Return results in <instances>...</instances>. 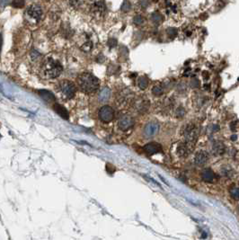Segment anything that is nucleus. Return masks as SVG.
Listing matches in <instances>:
<instances>
[{
	"label": "nucleus",
	"mask_w": 239,
	"mask_h": 240,
	"mask_svg": "<svg viewBox=\"0 0 239 240\" xmlns=\"http://www.w3.org/2000/svg\"><path fill=\"white\" fill-rule=\"evenodd\" d=\"M63 70V68L58 60L52 58H46L43 61L41 73L42 76L46 79H53L60 76Z\"/></svg>",
	"instance_id": "nucleus-1"
},
{
	"label": "nucleus",
	"mask_w": 239,
	"mask_h": 240,
	"mask_svg": "<svg viewBox=\"0 0 239 240\" xmlns=\"http://www.w3.org/2000/svg\"><path fill=\"white\" fill-rule=\"evenodd\" d=\"M77 84L82 91L87 94L95 92L99 88V81L94 75L88 72H84L77 77Z\"/></svg>",
	"instance_id": "nucleus-2"
},
{
	"label": "nucleus",
	"mask_w": 239,
	"mask_h": 240,
	"mask_svg": "<svg viewBox=\"0 0 239 240\" xmlns=\"http://www.w3.org/2000/svg\"><path fill=\"white\" fill-rule=\"evenodd\" d=\"M57 90L60 92V95L62 96L63 99L68 100L74 97L76 94V86L75 85L68 81V80H63L58 85Z\"/></svg>",
	"instance_id": "nucleus-3"
},
{
	"label": "nucleus",
	"mask_w": 239,
	"mask_h": 240,
	"mask_svg": "<svg viewBox=\"0 0 239 240\" xmlns=\"http://www.w3.org/2000/svg\"><path fill=\"white\" fill-rule=\"evenodd\" d=\"M198 129L194 124H188L183 129V136H184V142H186L190 146L193 147L196 143L198 138Z\"/></svg>",
	"instance_id": "nucleus-4"
},
{
	"label": "nucleus",
	"mask_w": 239,
	"mask_h": 240,
	"mask_svg": "<svg viewBox=\"0 0 239 240\" xmlns=\"http://www.w3.org/2000/svg\"><path fill=\"white\" fill-rule=\"evenodd\" d=\"M26 16L34 23H37L43 16V9L39 5H32L26 10Z\"/></svg>",
	"instance_id": "nucleus-5"
},
{
	"label": "nucleus",
	"mask_w": 239,
	"mask_h": 240,
	"mask_svg": "<svg viewBox=\"0 0 239 240\" xmlns=\"http://www.w3.org/2000/svg\"><path fill=\"white\" fill-rule=\"evenodd\" d=\"M98 116L99 119L103 122H110L114 118V111L111 106L104 105L99 110Z\"/></svg>",
	"instance_id": "nucleus-6"
},
{
	"label": "nucleus",
	"mask_w": 239,
	"mask_h": 240,
	"mask_svg": "<svg viewBox=\"0 0 239 240\" xmlns=\"http://www.w3.org/2000/svg\"><path fill=\"white\" fill-rule=\"evenodd\" d=\"M133 107L135 108L138 112L139 113H144L148 110L149 108V101L148 99H147L146 97L140 96L138 98H137V100L134 101L133 103Z\"/></svg>",
	"instance_id": "nucleus-7"
},
{
	"label": "nucleus",
	"mask_w": 239,
	"mask_h": 240,
	"mask_svg": "<svg viewBox=\"0 0 239 240\" xmlns=\"http://www.w3.org/2000/svg\"><path fill=\"white\" fill-rule=\"evenodd\" d=\"M134 125V120L129 115H122L118 120V126L122 130H127Z\"/></svg>",
	"instance_id": "nucleus-8"
},
{
	"label": "nucleus",
	"mask_w": 239,
	"mask_h": 240,
	"mask_svg": "<svg viewBox=\"0 0 239 240\" xmlns=\"http://www.w3.org/2000/svg\"><path fill=\"white\" fill-rule=\"evenodd\" d=\"M159 129V125L157 122H149L148 124H147L144 129V134L146 137L151 138L155 136L157 131Z\"/></svg>",
	"instance_id": "nucleus-9"
},
{
	"label": "nucleus",
	"mask_w": 239,
	"mask_h": 240,
	"mask_svg": "<svg viewBox=\"0 0 239 240\" xmlns=\"http://www.w3.org/2000/svg\"><path fill=\"white\" fill-rule=\"evenodd\" d=\"M144 151L147 155H154V154H157L159 152H162V147L160 144L158 143H156V142H151V143H148L147 144L145 147H144Z\"/></svg>",
	"instance_id": "nucleus-10"
},
{
	"label": "nucleus",
	"mask_w": 239,
	"mask_h": 240,
	"mask_svg": "<svg viewBox=\"0 0 239 240\" xmlns=\"http://www.w3.org/2000/svg\"><path fill=\"white\" fill-rule=\"evenodd\" d=\"M209 158H210L209 153L201 150V151H199L198 153H196L195 157H194V162L198 165H203L208 162Z\"/></svg>",
	"instance_id": "nucleus-11"
},
{
	"label": "nucleus",
	"mask_w": 239,
	"mask_h": 240,
	"mask_svg": "<svg viewBox=\"0 0 239 240\" xmlns=\"http://www.w3.org/2000/svg\"><path fill=\"white\" fill-rule=\"evenodd\" d=\"M192 150H193V147L190 146L186 142H183V143H181L179 146H178L177 153H178L180 156L185 157V156H187L188 155L190 154Z\"/></svg>",
	"instance_id": "nucleus-12"
},
{
	"label": "nucleus",
	"mask_w": 239,
	"mask_h": 240,
	"mask_svg": "<svg viewBox=\"0 0 239 240\" xmlns=\"http://www.w3.org/2000/svg\"><path fill=\"white\" fill-rule=\"evenodd\" d=\"M104 11H105V5H104L103 1H102V0L95 2L94 4V6L92 7V12L95 16H101L102 15L104 14Z\"/></svg>",
	"instance_id": "nucleus-13"
},
{
	"label": "nucleus",
	"mask_w": 239,
	"mask_h": 240,
	"mask_svg": "<svg viewBox=\"0 0 239 240\" xmlns=\"http://www.w3.org/2000/svg\"><path fill=\"white\" fill-rule=\"evenodd\" d=\"M201 177L206 183H214L217 179V175L211 169H204L201 173Z\"/></svg>",
	"instance_id": "nucleus-14"
},
{
	"label": "nucleus",
	"mask_w": 239,
	"mask_h": 240,
	"mask_svg": "<svg viewBox=\"0 0 239 240\" xmlns=\"http://www.w3.org/2000/svg\"><path fill=\"white\" fill-rule=\"evenodd\" d=\"M53 109L61 118H63L65 120H68L69 114H68V111H67V109L64 106H62L61 104H59V103H55L53 105Z\"/></svg>",
	"instance_id": "nucleus-15"
},
{
	"label": "nucleus",
	"mask_w": 239,
	"mask_h": 240,
	"mask_svg": "<svg viewBox=\"0 0 239 240\" xmlns=\"http://www.w3.org/2000/svg\"><path fill=\"white\" fill-rule=\"evenodd\" d=\"M38 94L47 103H52V102L55 101L54 94H52L51 92H50V91H48V90H39Z\"/></svg>",
	"instance_id": "nucleus-16"
},
{
	"label": "nucleus",
	"mask_w": 239,
	"mask_h": 240,
	"mask_svg": "<svg viewBox=\"0 0 239 240\" xmlns=\"http://www.w3.org/2000/svg\"><path fill=\"white\" fill-rule=\"evenodd\" d=\"M226 151V147L222 142H216L212 147V153L215 156H221Z\"/></svg>",
	"instance_id": "nucleus-17"
},
{
	"label": "nucleus",
	"mask_w": 239,
	"mask_h": 240,
	"mask_svg": "<svg viewBox=\"0 0 239 240\" xmlns=\"http://www.w3.org/2000/svg\"><path fill=\"white\" fill-rule=\"evenodd\" d=\"M110 96H111V90L108 87H104V88H102V91L99 94V101L102 103L106 102V101H108Z\"/></svg>",
	"instance_id": "nucleus-18"
},
{
	"label": "nucleus",
	"mask_w": 239,
	"mask_h": 240,
	"mask_svg": "<svg viewBox=\"0 0 239 240\" xmlns=\"http://www.w3.org/2000/svg\"><path fill=\"white\" fill-rule=\"evenodd\" d=\"M138 86L140 89L144 90L148 86V80L146 77H140L138 80Z\"/></svg>",
	"instance_id": "nucleus-19"
},
{
	"label": "nucleus",
	"mask_w": 239,
	"mask_h": 240,
	"mask_svg": "<svg viewBox=\"0 0 239 240\" xmlns=\"http://www.w3.org/2000/svg\"><path fill=\"white\" fill-rule=\"evenodd\" d=\"M152 93L156 96H160L164 93V89L161 86H155L152 89Z\"/></svg>",
	"instance_id": "nucleus-20"
},
{
	"label": "nucleus",
	"mask_w": 239,
	"mask_h": 240,
	"mask_svg": "<svg viewBox=\"0 0 239 240\" xmlns=\"http://www.w3.org/2000/svg\"><path fill=\"white\" fill-rule=\"evenodd\" d=\"M151 19H152V21L155 24H157V25L160 24L163 21L162 16L159 13H154L153 15H152V16H151Z\"/></svg>",
	"instance_id": "nucleus-21"
},
{
	"label": "nucleus",
	"mask_w": 239,
	"mask_h": 240,
	"mask_svg": "<svg viewBox=\"0 0 239 240\" xmlns=\"http://www.w3.org/2000/svg\"><path fill=\"white\" fill-rule=\"evenodd\" d=\"M130 8H131V4L129 3V1L124 0V2L121 5V11L126 13V12H129L130 10Z\"/></svg>",
	"instance_id": "nucleus-22"
},
{
	"label": "nucleus",
	"mask_w": 239,
	"mask_h": 240,
	"mask_svg": "<svg viewBox=\"0 0 239 240\" xmlns=\"http://www.w3.org/2000/svg\"><path fill=\"white\" fill-rule=\"evenodd\" d=\"M12 6L16 8H21L25 6V0H14Z\"/></svg>",
	"instance_id": "nucleus-23"
},
{
	"label": "nucleus",
	"mask_w": 239,
	"mask_h": 240,
	"mask_svg": "<svg viewBox=\"0 0 239 240\" xmlns=\"http://www.w3.org/2000/svg\"><path fill=\"white\" fill-rule=\"evenodd\" d=\"M145 21V19L143 18V16H140V15H138V16H136L135 17H134V19H133V22H134V24L135 25H141L143 22Z\"/></svg>",
	"instance_id": "nucleus-24"
},
{
	"label": "nucleus",
	"mask_w": 239,
	"mask_h": 240,
	"mask_svg": "<svg viewBox=\"0 0 239 240\" xmlns=\"http://www.w3.org/2000/svg\"><path fill=\"white\" fill-rule=\"evenodd\" d=\"M92 47H93L92 43H91V42H87V43H85L83 44V46L81 47V49H82L84 52H89V51H91Z\"/></svg>",
	"instance_id": "nucleus-25"
},
{
	"label": "nucleus",
	"mask_w": 239,
	"mask_h": 240,
	"mask_svg": "<svg viewBox=\"0 0 239 240\" xmlns=\"http://www.w3.org/2000/svg\"><path fill=\"white\" fill-rule=\"evenodd\" d=\"M231 196L235 200H239V188H233L230 192Z\"/></svg>",
	"instance_id": "nucleus-26"
},
{
	"label": "nucleus",
	"mask_w": 239,
	"mask_h": 240,
	"mask_svg": "<svg viewBox=\"0 0 239 240\" xmlns=\"http://www.w3.org/2000/svg\"><path fill=\"white\" fill-rule=\"evenodd\" d=\"M167 34H168L169 36L173 37V36H175V35L177 34V31H176V29H174V28H169V29L167 30Z\"/></svg>",
	"instance_id": "nucleus-27"
},
{
	"label": "nucleus",
	"mask_w": 239,
	"mask_h": 240,
	"mask_svg": "<svg viewBox=\"0 0 239 240\" xmlns=\"http://www.w3.org/2000/svg\"><path fill=\"white\" fill-rule=\"evenodd\" d=\"M184 114H185L184 109H183V107H179V108L177 109V111H176V115H177L178 117H183Z\"/></svg>",
	"instance_id": "nucleus-28"
},
{
	"label": "nucleus",
	"mask_w": 239,
	"mask_h": 240,
	"mask_svg": "<svg viewBox=\"0 0 239 240\" xmlns=\"http://www.w3.org/2000/svg\"><path fill=\"white\" fill-rule=\"evenodd\" d=\"M107 44H108V46H109V47L112 48V47L116 46V44H117V41H116L115 39H110V40H108Z\"/></svg>",
	"instance_id": "nucleus-29"
},
{
	"label": "nucleus",
	"mask_w": 239,
	"mask_h": 240,
	"mask_svg": "<svg viewBox=\"0 0 239 240\" xmlns=\"http://www.w3.org/2000/svg\"><path fill=\"white\" fill-rule=\"evenodd\" d=\"M31 56H32L33 60H35V59H38V57H40V56H41V54L37 52V51H34H34L32 52V53H31Z\"/></svg>",
	"instance_id": "nucleus-30"
},
{
	"label": "nucleus",
	"mask_w": 239,
	"mask_h": 240,
	"mask_svg": "<svg viewBox=\"0 0 239 240\" xmlns=\"http://www.w3.org/2000/svg\"><path fill=\"white\" fill-rule=\"evenodd\" d=\"M222 173H223L224 176H225V175H226V176H231V174H232V170H228L227 168H224V169L222 170Z\"/></svg>",
	"instance_id": "nucleus-31"
},
{
	"label": "nucleus",
	"mask_w": 239,
	"mask_h": 240,
	"mask_svg": "<svg viewBox=\"0 0 239 240\" xmlns=\"http://www.w3.org/2000/svg\"><path fill=\"white\" fill-rule=\"evenodd\" d=\"M192 86L194 85V86H193V87H198V86H199V85H200V82H199L197 79H194V80H192Z\"/></svg>",
	"instance_id": "nucleus-32"
},
{
	"label": "nucleus",
	"mask_w": 239,
	"mask_h": 240,
	"mask_svg": "<svg viewBox=\"0 0 239 240\" xmlns=\"http://www.w3.org/2000/svg\"><path fill=\"white\" fill-rule=\"evenodd\" d=\"M79 3V0H70V5L71 6H77V4Z\"/></svg>",
	"instance_id": "nucleus-33"
},
{
	"label": "nucleus",
	"mask_w": 239,
	"mask_h": 240,
	"mask_svg": "<svg viewBox=\"0 0 239 240\" xmlns=\"http://www.w3.org/2000/svg\"><path fill=\"white\" fill-rule=\"evenodd\" d=\"M147 5H148V2H147V0H142V7H147Z\"/></svg>",
	"instance_id": "nucleus-34"
},
{
	"label": "nucleus",
	"mask_w": 239,
	"mask_h": 240,
	"mask_svg": "<svg viewBox=\"0 0 239 240\" xmlns=\"http://www.w3.org/2000/svg\"><path fill=\"white\" fill-rule=\"evenodd\" d=\"M237 135H233V136H231V139H232V140H234V141H235V140H237Z\"/></svg>",
	"instance_id": "nucleus-35"
}]
</instances>
